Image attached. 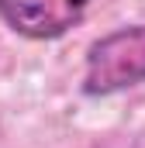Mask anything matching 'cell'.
I'll list each match as a JSON object with an SVG mask.
<instances>
[{
  "instance_id": "obj_1",
  "label": "cell",
  "mask_w": 145,
  "mask_h": 148,
  "mask_svg": "<svg viewBox=\"0 0 145 148\" xmlns=\"http://www.w3.org/2000/svg\"><path fill=\"white\" fill-rule=\"evenodd\" d=\"M145 83V24H124L100 35L86 48L83 83L86 97H114Z\"/></svg>"
},
{
  "instance_id": "obj_2",
  "label": "cell",
  "mask_w": 145,
  "mask_h": 148,
  "mask_svg": "<svg viewBox=\"0 0 145 148\" xmlns=\"http://www.w3.org/2000/svg\"><path fill=\"white\" fill-rule=\"evenodd\" d=\"M90 10V0H0V21L21 38L55 41Z\"/></svg>"
}]
</instances>
